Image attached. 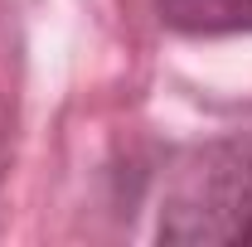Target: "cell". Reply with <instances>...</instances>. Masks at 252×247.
Listing matches in <instances>:
<instances>
[{"mask_svg": "<svg viewBox=\"0 0 252 247\" xmlns=\"http://www.w3.org/2000/svg\"><path fill=\"white\" fill-rule=\"evenodd\" d=\"M156 10L180 34H252V0H156Z\"/></svg>", "mask_w": 252, "mask_h": 247, "instance_id": "7a4b0ae2", "label": "cell"}, {"mask_svg": "<svg viewBox=\"0 0 252 247\" xmlns=\"http://www.w3.org/2000/svg\"><path fill=\"white\" fill-rule=\"evenodd\" d=\"M156 238L170 247H252V131L204 141L175 160Z\"/></svg>", "mask_w": 252, "mask_h": 247, "instance_id": "6da1fadb", "label": "cell"}]
</instances>
